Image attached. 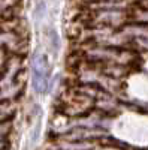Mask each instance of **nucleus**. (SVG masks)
Here are the masks:
<instances>
[{"label": "nucleus", "mask_w": 148, "mask_h": 150, "mask_svg": "<svg viewBox=\"0 0 148 150\" xmlns=\"http://www.w3.org/2000/svg\"><path fill=\"white\" fill-rule=\"evenodd\" d=\"M46 78H48V63L46 57L41 56L34 60L33 66V87L36 92L43 93L46 90Z\"/></svg>", "instance_id": "1"}, {"label": "nucleus", "mask_w": 148, "mask_h": 150, "mask_svg": "<svg viewBox=\"0 0 148 150\" xmlns=\"http://www.w3.org/2000/svg\"><path fill=\"white\" fill-rule=\"evenodd\" d=\"M43 14H45V3H43V2H41V3H39V6L36 8V15H38L39 18H42V17H43Z\"/></svg>", "instance_id": "2"}, {"label": "nucleus", "mask_w": 148, "mask_h": 150, "mask_svg": "<svg viewBox=\"0 0 148 150\" xmlns=\"http://www.w3.org/2000/svg\"><path fill=\"white\" fill-rule=\"evenodd\" d=\"M39 129H41V123H38V125H36V128H34V132H33V143H36V140H38Z\"/></svg>", "instance_id": "3"}]
</instances>
